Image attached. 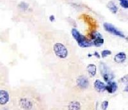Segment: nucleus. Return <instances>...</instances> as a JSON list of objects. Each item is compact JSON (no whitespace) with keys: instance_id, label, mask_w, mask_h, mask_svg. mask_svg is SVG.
Instances as JSON below:
<instances>
[{"instance_id":"f257e3e1","label":"nucleus","mask_w":128,"mask_h":110,"mask_svg":"<svg viewBox=\"0 0 128 110\" xmlns=\"http://www.w3.org/2000/svg\"><path fill=\"white\" fill-rule=\"evenodd\" d=\"M53 50L56 56L61 59H65L68 56L67 48L62 43H56L53 46Z\"/></svg>"},{"instance_id":"f03ea898","label":"nucleus","mask_w":128,"mask_h":110,"mask_svg":"<svg viewBox=\"0 0 128 110\" xmlns=\"http://www.w3.org/2000/svg\"><path fill=\"white\" fill-rule=\"evenodd\" d=\"M100 71L101 76L103 78L104 80L106 82H109V81H112L113 79L115 78L114 74L112 72L111 70L108 67V66L104 64V63H100Z\"/></svg>"},{"instance_id":"7ed1b4c3","label":"nucleus","mask_w":128,"mask_h":110,"mask_svg":"<svg viewBox=\"0 0 128 110\" xmlns=\"http://www.w3.org/2000/svg\"><path fill=\"white\" fill-rule=\"evenodd\" d=\"M103 26L104 28V30L106 32H108V33L112 34V35H116V36H118L120 38H124L126 37L125 35H124V34L122 32L118 30L116 28L114 27L111 24L108 23V22H104L103 24Z\"/></svg>"},{"instance_id":"20e7f679","label":"nucleus","mask_w":128,"mask_h":110,"mask_svg":"<svg viewBox=\"0 0 128 110\" xmlns=\"http://www.w3.org/2000/svg\"><path fill=\"white\" fill-rule=\"evenodd\" d=\"M76 83H77L78 86L83 90L87 88L89 85L88 80L84 76H81L79 77L76 80Z\"/></svg>"},{"instance_id":"39448f33","label":"nucleus","mask_w":128,"mask_h":110,"mask_svg":"<svg viewBox=\"0 0 128 110\" xmlns=\"http://www.w3.org/2000/svg\"><path fill=\"white\" fill-rule=\"evenodd\" d=\"M78 45L82 48H89L93 46V42L86 38L84 35H81L80 38L77 41Z\"/></svg>"},{"instance_id":"423d86ee","label":"nucleus","mask_w":128,"mask_h":110,"mask_svg":"<svg viewBox=\"0 0 128 110\" xmlns=\"http://www.w3.org/2000/svg\"><path fill=\"white\" fill-rule=\"evenodd\" d=\"M10 100V96L7 91L0 90V105H5Z\"/></svg>"},{"instance_id":"0eeeda50","label":"nucleus","mask_w":128,"mask_h":110,"mask_svg":"<svg viewBox=\"0 0 128 110\" xmlns=\"http://www.w3.org/2000/svg\"><path fill=\"white\" fill-rule=\"evenodd\" d=\"M107 83L108 84L105 86V90H106L108 92L110 93V94H113V93L116 91V90L118 88V86H117L116 82L110 81L107 82Z\"/></svg>"},{"instance_id":"6e6552de","label":"nucleus","mask_w":128,"mask_h":110,"mask_svg":"<svg viewBox=\"0 0 128 110\" xmlns=\"http://www.w3.org/2000/svg\"><path fill=\"white\" fill-rule=\"evenodd\" d=\"M94 88L96 90V91H98V92H102L105 90V84L103 82L99 80H96L94 82Z\"/></svg>"},{"instance_id":"1a4fd4ad","label":"nucleus","mask_w":128,"mask_h":110,"mask_svg":"<svg viewBox=\"0 0 128 110\" xmlns=\"http://www.w3.org/2000/svg\"><path fill=\"white\" fill-rule=\"evenodd\" d=\"M114 60L117 64H122L126 60V54L123 52H118L115 56Z\"/></svg>"},{"instance_id":"9d476101","label":"nucleus","mask_w":128,"mask_h":110,"mask_svg":"<svg viewBox=\"0 0 128 110\" xmlns=\"http://www.w3.org/2000/svg\"><path fill=\"white\" fill-rule=\"evenodd\" d=\"M20 103L22 108L27 109V110L32 109V106H33V104H32V102L30 100H28V99H27V98H22V99H21L20 100Z\"/></svg>"},{"instance_id":"9b49d317","label":"nucleus","mask_w":128,"mask_h":110,"mask_svg":"<svg viewBox=\"0 0 128 110\" xmlns=\"http://www.w3.org/2000/svg\"><path fill=\"white\" fill-rule=\"evenodd\" d=\"M88 71V73L90 74L92 77H94L96 74V70H97V67L94 64H90L87 66L86 68Z\"/></svg>"},{"instance_id":"f8f14e48","label":"nucleus","mask_w":128,"mask_h":110,"mask_svg":"<svg viewBox=\"0 0 128 110\" xmlns=\"http://www.w3.org/2000/svg\"><path fill=\"white\" fill-rule=\"evenodd\" d=\"M107 7L113 14H116L118 11V7L113 2H110L107 4Z\"/></svg>"},{"instance_id":"ddd939ff","label":"nucleus","mask_w":128,"mask_h":110,"mask_svg":"<svg viewBox=\"0 0 128 110\" xmlns=\"http://www.w3.org/2000/svg\"><path fill=\"white\" fill-rule=\"evenodd\" d=\"M93 42V45L95 46L96 47H100L103 44L104 40L102 38V37H100L94 39V42Z\"/></svg>"},{"instance_id":"4468645a","label":"nucleus","mask_w":128,"mask_h":110,"mask_svg":"<svg viewBox=\"0 0 128 110\" xmlns=\"http://www.w3.org/2000/svg\"><path fill=\"white\" fill-rule=\"evenodd\" d=\"M68 108L70 110H80V104L79 102L73 101L69 104L68 105Z\"/></svg>"},{"instance_id":"2eb2a0df","label":"nucleus","mask_w":128,"mask_h":110,"mask_svg":"<svg viewBox=\"0 0 128 110\" xmlns=\"http://www.w3.org/2000/svg\"><path fill=\"white\" fill-rule=\"evenodd\" d=\"M71 34L74 39L76 40V41L78 40L80 36H81V34H80V32H79L77 30L75 29V28H73L71 31Z\"/></svg>"},{"instance_id":"dca6fc26","label":"nucleus","mask_w":128,"mask_h":110,"mask_svg":"<svg viewBox=\"0 0 128 110\" xmlns=\"http://www.w3.org/2000/svg\"><path fill=\"white\" fill-rule=\"evenodd\" d=\"M90 37H91V39L94 40L96 38H98L102 37V36L101 35V34H99V32H96V31H94L92 32L91 34H90Z\"/></svg>"},{"instance_id":"f3484780","label":"nucleus","mask_w":128,"mask_h":110,"mask_svg":"<svg viewBox=\"0 0 128 110\" xmlns=\"http://www.w3.org/2000/svg\"><path fill=\"white\" fill-rule=\"evenodd\" d=\"M120 4L122 8L125 9L128 8V0H122L120 2Z\"/></svg>"},{"instance_id":"a211bd4d","label":"nucleus","mask_w":128,"mask_h":110,"mask_svg":"<svg viewBox=\"0 0 128 110\" xmlns=\"http://www.w3.org/2000/svg\"><path fill=\"white\" fill-rule=\"evenodd\" d=\"M111 54H112V51H109V50H104L101 52V56L102 58H106V56Z\"/></svg>"},{"instance_id":"6ab92c4d","label":"nucleus","mask_w":128,"mask_h":110,"mask_svg":"<svg viewBox=\"0 0 128 110\" xmlns=\"http://www.w3.org/2000/svg\"><path fill=\"white\" fill-rule=\"evenodd\" d=\"M19 7H20L21 9H22V10H26V9L28 8V5L27 3L22 2V3L19 4Z\"/></svg>"},{"instance_id":"aec40b11","label":"nucleus","mask_w":128,"mask_h":110,"mask_svg":"<svg viewBox=\"0 0 128 110\" xmlns=\"http://www.w3.org/2000/svg\"><path fill=\"white\" fill-rule=\"evenodd\" d=\"M108 106V101H103L101 104V108L103 110H106Z\"/></svg>"},{"instance_id":"412c9836","label":"nucleus","mask_w":128,"mask_h":110,"mask_svg":"<svg viewBox=\"0 0 128 110\" xmlns=\"http://www.w3.org/2000/svg\"><path fill=\"white\" fill-rule=\"evenodd\" d=\"M54 19H55V18H54V16H53V15H51V16L50 17V20H51V22L54 21Z\"/></svg>"},{"instance_id":"4be33fe9","label":"nucleus","mask_w":128,"mask_h":110,"mask_svg":"<svg viewBox=\"0 0 128 110\" xmlns=\"http://www.w3.org/2000/svg\"><path fill=\"white\" fill-rule=\"evenodd\" d=\"M94 55L95 56H96L98 58H100V54H99V53H98L97 51L96 52H94Z\"/></svg>"},{"instance_id":"5701e85b","label":"nucleus","mask_w":128,"mask_h":110,"mask_svg":"<svg viewBox=\"0 0 128 110\" xmlns=\"http://www.w3.org/2000/svg\"><path fill=\"white\" fill-rule=\"evenodd\" d=\"M119 1H120H120H122V0H119Z\"/></svg>"}]
</instances>
